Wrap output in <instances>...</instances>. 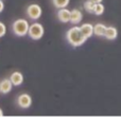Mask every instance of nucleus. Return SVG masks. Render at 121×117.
Listing matches in <instances>:
<instances>
[{
  "mask_svg": "<svg viewBox=\"0 0 121 117\" xmlns=\"http://www.w3.org/2000/svg\"><path fill=\"white\" fill-rule=\"evenodd\" d=\"M66 40L69 45H71L72 47L77 48V47H80L85 44L87 38L82 33L81 28H80L79 26H73V27H71L70 29L67 31Z\"/></svg>",
  "mask_w": 121,
  "mask_h": 117,
  "instance_id": "f257e3e1",
  "label": "nucleus"
},
{
  "mask_svg": "<svg viewBox=\"0 0 121 117\" xmlns=\"http://www.w3.org/2000/svg\"><path fill=\"white\" fill-rule=\"evenodd\" d=\"M29 22L25 18H18L12 23V31L18 37H23L28 34L29 31Z\"/></svg>",
  "mask_w": 121,
  "mask_h": 117,
  "instance_id": "f03ea898",
  "label": "nucleus"
},
{
  "mask_svg": "<svg viewBox=\"0 0 121 117\" xmlns=\"http://www.w3.org/2000/svg\"><path fill=\"white\" fill-rule=\"evenodd\" d=\"M45 34V29L44 26L39 22H34L32 25H30L29 27V31H28V35L31 40H38L44 36Z\"/></svg>",
  "mask_w": 121,
  "mask_h": 117,
  "instance_id": "7ed1b4c3",
  "label": "nucleus"
},
{
  "mask_svg": "<svg viewBox=\"0 0 121 117\" xmlns=\"http://www.w3.org/2000/svg\"><path fill=\"white\" fill-rule=\"evenodd\" d=\"M42 14H43V9L40 5L36 3H32V4H29L27 8V15L30 19L32 20H37L42 17Z\"/></svg>",
  "mask_w": 121,
  "mask_h": 117,
  "instance_id": "20e7f679",
  "label": "nucleus"
},
{
  "mask_svg": "<svg viewBox=\"0 0 121 117\" xmlns=\"http://www.w3.org/2000/svg\"><path fill=\"white\" fill-rule=\"evenodd\" d=\"M17 104L21 109H29L32 105V97L27 93H22L17 97Z\"/></svg>",
  "mask_w": 121,
  "mask_h": 117,
  "instance_id": "39448f33",
  "label": "nucleus"
},
{
  "mask_svg": "<svg viewBox=\"0 0 121 117\" xmlns=\"http://www.w3.org/2000/svg\"><path fill=\"white\" fill-rule=\"evenodd\" d=\"M13 83L11 82L10 78H4L0 81V94H3V95H6L9 93H11L13 88Z\"/></svg>",
  "mask_w": 121,
  "mask_h": 117,
  "instance_id": "423d86ee",
  "label": "nucleus"
},
{
  "mask_svg": "<svg viewBox=\"0 0 121 117\" xmlns=\"http://www.w3.org/2000/svg\"><path fill=\"white\" fill-rule=\"evenodd\" d=\"M70 10H68L67 8H63V9H59L57 11V18L60 22H69L70 21Z\"/></svg>",
  "mask_w": 121,
  "mask_h": 117,
  "instance_id": "0eeeda50",
  "label": "nucleus"
},
{
  "mask_svg": "<svg viewBox=\"0 0 121 117\" xmlns=\"http://www.w3.org/2000/svg\"><path fill=\"white\" fill-rule=\"evenodd\" d=\"M82 19H83V14H82L81 11L78 10V9H73V10H71V12H70V21H69V22H71L72 25H79V23L82 21Z\"/></svg>",
  "mask_w": 121,
  "mask_h": 117,
  "instance_id": "6e6552de",
  "label": "nucleus"
},
{
  "mask_svg": "<svg viewBox=\"0 0 121 117\" xmlns=\"http://www.w3.org/2000/svg\"><path fill=\"white\" fill-rule=\"evenodd\" d=\"M10 80L14 86H20L21 84L23 83L25 78H23V75L20 72V71H14V72L11 73Z\"/></svg>",
  "mask_w": 121,
  "mask_h": 117,
  "instance_id": "1a4fd4ad",
  "label": "nucleus"
},
{
  "mask_svg": "<svg viewBox=\"0 0 121 117\" xmlns=\"http://www.w3.org/2000/svg\"><path fill=\"white\" fill-rule=\"evenodd\" d=\"M118 36V30L117 28L113 27V26H109V27L106 28L105 30V33H104V37L108 40H116Z\"/></svg>",
  "mask_w": 121,
  "mask_h": 117,
  "instance_id": "9d476101",
  "label": "nucleus"
},
{
  "mask_svg": "<svg viewBox=\"0 0 121 117\" xmlns=\"http://www.w3.org/2000/svg\"><path fill=\"white\" fill-rule=\"evenodd\" d=\"M80 28H81L82 33L87 40L94 35V26L91 23H83L82 26H80Z\"/></svg>",
  "mask_w": 121,
  "mask_h": 117,
  "instance_id": "9b49d317",
  "label": "nucleus"
},
{
  "mask_svg": "<svg viewBox=\"0 0 121 117\" xmlns=\"http://www.w3.org/2000/svg\"><path fill=\"white\" fill-rule=\"evenodd\" d=\"M106 26L103 25V23H97L94 26V34L96 36H104L105 30H106Z\"/></svg>",
  "mask_w": 121,
  "mask_h": 117,
  "instance_id": "f8f14e48",
  "label": "nucleus"
},
{
  "mask_svg": "<svg viewBox=\"0 0 121 117\" xmlns=\"http://www.w3.org/2000/svg\"><path fill=\"white\" fill-rule=\"evenodd\" d=\"M70 0H52L53 5L56 9H63V8H67V5L69 4Z\"/></svg>",
  "mask_w": 121,
  "mask_h": 117,
  "instance_id": "ddd939ff",
  "label": "nucleus"
},
{
  "mask_svg": "<svg viewBox=\"0 0 121 117\" xmlns=\"http://www.w3.org/2000/svg\"><path fill=\"white\" fill-rule=\"evenodd\" d=\"M95 2H92L91 0H87V1L84 2V9H85L86 12L90 13V14H94L95 11Z\"/></svg>",
  "mask_w": 121,
  "mask_h": 117,
  "instance_id": "4468645a",
  "label": "nucleus"
},
{
  "mask_svg": "<svg viewBox=\"0 0 121 117\" xmlns=\"http://www.w3.org/2000/svg\"><path fill=\"white\" fill-rule=\"evenodd\" d=\"M104 11H105V8H104V5L102 4V2L95 4V11H94V14L95 15L100 16V15H102L103 13H104Z\"/></svg>",
  "mask_w": 121,
  "mask_h": 117,
  "instance_id": "2eb2a0df",
  "label": "nucleus"
},
{
  "mask_svg": "<svg viewBox=\"0 0 121 117\" xmlns=\"http://www.w3.org/2000/svg\"><path fill=\"white\" fill-rule=\"evenodd\" d=\"M5 33H6V26L0 21V38L3 37L5 35Z\"/></svg>",
  "mask_w": 121,
  "mask_h": 117,
  "instance_id": "dca6fc26",
  "label": "nucleus"
},
{
  "mask_svg": "<svg viewBox=\"0 0 121 117\" xmlns=\"http://www.w3.org/2000/svg\"><path fill=\"white\" fill-rule=\"evenodd\" d=\"M4 10V3H3V0H0V13H2Z\"/></svg>",
  "mask_w": 121,
  "mask_h": 117,
  "instance_id": "f3484780",
  "label": "nucleus"
},
{
  "mask_svg": "<svg viewBox=\"0 0 121 117\" xmlns=\"http://www.w3.org/2000/svg\"><path fill=\"white\" fill-rule=\"evenodd\" d=\"M92 2H95V3H100V2H102L103 0H91Z\"/></svg>",
  "mask_w": 121,
  "mask_h": 117,
  "instance_id": "a211bd4d",
  "label": "nucleus"
},
{
  "mask_svg": "<svg viewBox=\"0 0 121 117\" xmlns=\"http://www.w3.org/2000/svg\"><path fill=\"white\" fill-rule=\"evenodd\" d=\"M3 116V111L1 110V108H0V117H2Z\"/></svg>",
  "mask_w": 121,
  "mask_h": 117,
  "instance_id": "6ab92c4d",
  "label": "nucleus"
}]
</instances>
